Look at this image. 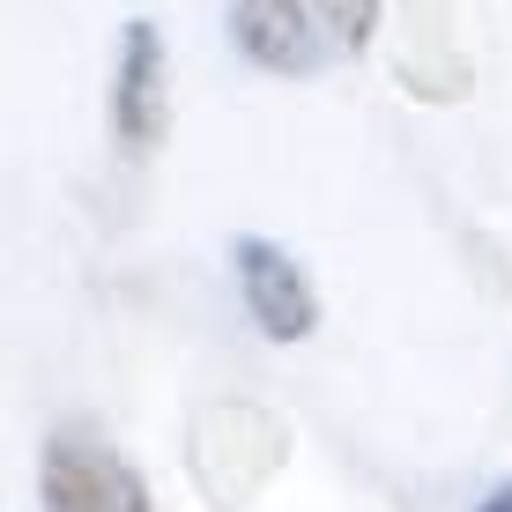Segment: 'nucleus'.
<instances>
[{
  "label": "nucleus",
  "instance_id": "4",
  "mask_svg": "<svg viewBox=\"0 0 512 512\" xmlns=\"http://www.w3.org/2000/svg\"><path fill=\"white\" fill-rule=\"evenodd\" d=\"M231 38L268 75H320L327 52H342L312 0H231Z\"/></svg>",
  "mask_w": 512,
  "mask_h": 512
},
{
  "label": "nucleus",
  "instance_id": "2",
  "mask_svg": "<svg viewBox=\"0 0 512 512\" xmlns=\"http://www.w3.org/2000/svg\"><path fill=\"white\" fill-rule=\"evenodd\" d=\"M38 498L45 512H149V490L119 453H104L82 431H52L38 453Z\"/></svg>",
  "mask_w": 512,
  "mask_h": 512
},
{
  "label": "nucleus",
  "instance_id": "6",
  "mask_svg": "<svg viewBox=\"0 0 512 512\" xmlns=\"http://www.w3.org/2000/svg\"><path fill=\"white\" fill-rule=\"evenodd\" d=\"M475 512H512V483H498V490H490V498L475 505Z\"/></svg>",
  "mask_w": 512,
  "mask_h": 512
},
{
  "label": "nucleus",
  "instance_id": "5",
  "mask_svg": "<svg viewBox=\"0 0 512 512\" xmlns=\"http://www.w3.org/2000/svg\"><path fill=\"white\" fill-rule=\"evenodd\" d=\"M312 8H320L327 38L342 52H364V45H372V30H379V0H312Z\"/></svg>",
  "mask_w": 512,
  "mask_h": 512
},
{
  "label": "nucleus",
  "instance_id": "3",
  "mask_svg": "<svg viewBox=\"0 0 512 512\" xmlns=\"http://www.w3.org/2000/svg\"><path fill=\"white\" fill-rule=\"evenodd\" d=\"M231 268H238V297L253 312V327L268 342H305L320 327V297H312V275L297 268V253H282L275 238H238L231 245Z\"/></svg>",
  "mask_w": 512,
  "mask_h": 512
},
{
  "label": "nucleus",
  "instance_id": "1",
  "mask_svg": "<svg viewBox=\"0 0 512 512\" xmlns=\"http://www.w3.org/2000/svg\"><path fill=\"white\" fill-rule=\"evenodd\" d=\"M171 127V52L164 30L149 15H127L119 30V60H112V134L127 156H149Z\"/></svg>",
  "mask_w": 512,
  "mask_h": 512
}]
</instances>
